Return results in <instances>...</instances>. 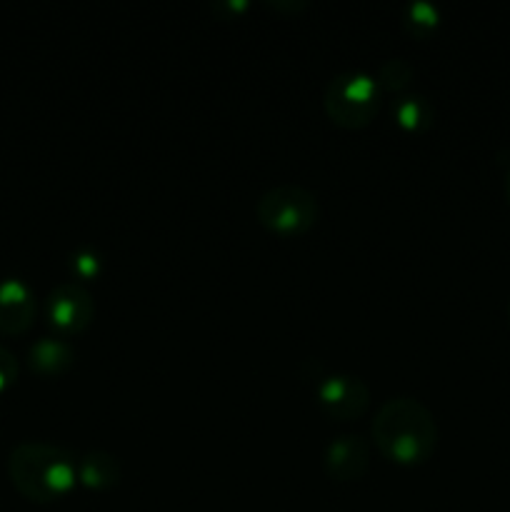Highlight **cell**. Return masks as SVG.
<instances>
[{
    "mask_svg": "<svg viewBox=\"0 0 510 512\" xmlns=\"http://www.w3.org/2000/svg\"><path fill=\"white\" fill-rule=\"evenodd\" d=\"M120 460L105 450H90L78 458V480L90 490H108L120 483Z\"/></svg>",
    "mask_w": 510,
    "mask_h": 512,
    "instance_id": "cell-10",
    "label": "cell"
},
{
    "mask_svg": "<svg viewBox=\"0 0 510 512\" xmlns=\"http://www.w3.org/2000/svg\"><path fill=\"white\" fill-rule=\"evenodd\" d=\"M8 473L15 488L33 503H53L65 498L78 483V458L60 445H15L8 458Z\"/></svg>",
    "mask_w": 510,
    "mask_h": 512,
    "instance_id": "cell-2",
    "label": "cell"
},
{
    "mask_svg": "<svg viewBox=\"0 0 510 512\" xmlns=\"http://www.w3.org/2000/svg\"><path fill=\"white\" fill-rule=\"evenodd\" d=\"M318 405L335 420H355L365 413L370 403V390L355 375H328L315 385Z\"/></svg>",
    "mask_w": 510,
    "mask_h": 512,
    "instance_id": "cell-6",
    "label": "cell"
},
{
    "mask_svg": "<svg viewBox=\"0 0 510 512\" xmlns=\"http://www.w3.org/2000/svg\"><path fill=\"white\" fill-rule=\"evenodd\" d=\"M45 313L58 333L75 335L88 328L93 320L95 300L85 285H80L78 280H68L50 290L48 300H45Z\"/></svg>",
    "mask_w": 510,
    "mask_h": 512,
    "instance_id": "cell-5",
    "label": "cell"
},
{
    "mask_svg": "<svg viewBox=\"0 0 510 512\" xmlns=\"http://www.w3.org/2000/svg\"><path fill=\"white\" fill-rule=\"evenodd\" d=\"M505 198H508V203H510V168H508V173H505Z\"/></svg>",
    "mask_w": 510,
    "mask_h": 512,
    "instance_id": "cell-16",
    "label": "cell"
},
{
    "mask_svg": "<svg viewBox=\"0 0 510 512\" xmlns=\"http://www.w3.org/2000/svg\"><path fill=\"white\" fill-rule=\"evenodd\" d=\"M18 358H15L13 353H10L5 345H0V390L10 388V385L15 383V378H18Z\"/></svg>",
    "mask_w": 510,
    "mask_h": 512,
    "instance_id": "cell-15",
    "label": "cell"
},
{
    "mask_svg": "<svg viewBox=\"0 0 510 512\" xmlns=\"http://www.w3.org/2000/svg\"><path fill=\"white\" fill-rule=\"evenodd\" d=\"M413 78V68H410L408 60L403 58H390L385 60L383 65L378 68V85L380 90H390V93H400L405 85L410 83Z\"/></svg>",
    "mask_w": 510,
    "mask_h": 512,
    "instance_id": "cell-13",
    "label": "cell"
},
{
    "mask_svg": "<svg viewBox=\"0 0 510 512\" xmlns=\"http://www.w3.org/2000/svg\"><path fill=\"white\" fill-rule=\"evenodd\" d=\"M393 118L405 130H425L433 123V105L425 95H403L393 103Z\"/></svg>",
    "mask_w": 510,
    "mask_h": 512,
    "instance_id": "cell-11",
    "label": "cell"
},
{
    "mask_svg": "<svg viewBox=\"0 0 510 512\" xmlns=\"http://www.w3.org/2000/svg\"><path fill=\"white\" fill-rule=\"evenodd\" d=\"M255 215H258L260 225H265L270 233L293 238V235H303L305 230L318 223L320 205L315 193H310L303 185L280 183L260 195Z\"/></svg>",
    "mask_w": 510,
    "mask_h": 512,
    "instance_id": "cell-3",
    "label": "cell"
},
{
    "mask_svg": "<svg viewBox=\"0 0 510 512\" xmlns=\"http://www.w3.org/2000/svg\"><path fill=\"white\" fill-rule=\"evenodd\" d=\"M323 460L330 478L340 480V483H350V480H358L368 468L370 445L363 435L343 433L330 440Z\"/></svg>",
    "mask_w": 510,
    "mask_h": 512,
    "instance_id": "cell-7",
    "label": "cell"
},
{
    "mask_svg": "<svg viewBox=\"0 0 510 512\" xmlns=\"http://www.w3.org/2000/svg\"><path fill=\"white\" fill-rule=\"evenodd\" d=\"M380 85L363 70L335 75L325 88V110L343 128H363L380 110Z\"/></svg>",
    "mask_w": 510,
    "mask_h": 512,
    "instance_id": "cell-4",
    "label": "cell"
},
{
    "mask_svg": "<svg viewBox=\"0 0 510 512\" xmlns=\"http://www.w3.org/2000/svg\"><path fill=\"white\" fill-rule=\"evenodd\" d=\"M403 25L415 35L433 33V30L440 25L438 5L430 3V0H413V3L405 5Z\"/></svg>",
    "mask_w": 510,
    "mask_h": 512,
    "instance_id": "cell-12",
    "label": "cell"
},
{
    "mask_svg": "<svg viewBox=\"0 0 510 512\" xmlns=\"http://www.w3.org/2000/svg\"><path fill=\"white\" fill-rule=\"evenodd\" d=\"M70 268H73L75 278L93 280L98 278L100 270H103V260H100V255L95 253V250H78V253H73V258H70Z\"/></svg>",
    "mask_w": 510,
    "mask_h": 512,
    "instance_id": "cell-14",
    "label": "cell"
},
{
    "mask_svg": "<svg viewBox=\"0 0 510 512\" xmlns=\"http://www.w3.org/2000/svg\"><path fill=\"white\" fill-rule=\"evenodd\" d=\"M35 293L25 280H0V333L20 335L33 325Z\"/></svg>",
    "mask_w": 510,
    "mask_h": 512,
    "instance_id": "cell-8",
    "label": "cell"
},
{
    "mask_svg": "<svg viewBox=\"0 0 510 512\" xmlns=\"http://www.w3.org/2000/svg\"><path fill=\"white\" fill-rule=\"evenodd\" d=\"M375 445L385 458L400 465L425 463L438 448V423L418 398L398 395L385 400L370 425Z\"/></svg>",
    "mask_w": 510,
    "mask_h": 512,
    "instance_id": "cell-1",
    "label": "cell"
},
{
    "mask_svg": "<svg viewBox=\"0 0 510 512\" xmlns=\"http://www.w3.org/2000/svg\"><path fill=\"white\" fill-rule=\"evenodd\" d=\"M508 313H510V305H508Z\"/></svg>",
    "mask_w": 510,
    "mask_h": 512,
    "instance_id": "cell-17",
    "label": "cell"
},
{
    "mask_svg": "<svg viewBox=\"0 0 510 512\" xmlns=\"http://www.w3.org/2000/svg\"><path fill=\"white\" fill-rule=\"evenodd\" d=\"M75 350L63 338H40L30 345L28 365L40 375H60L73 365Z\"/></svg>",
    "mask_w": 510,
    "mask_h": 512,
    "instance_id": "cell-9",
    "label": "cell"
}]
</instances>
